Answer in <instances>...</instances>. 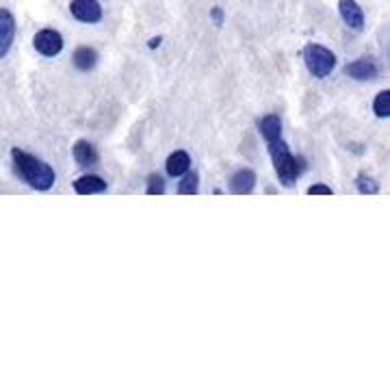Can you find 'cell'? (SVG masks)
I'll list each match as a JSON object with an SVG mask.
<instances>
[{
    "mask_svg": "<svg viewBox=\"0 0 390 390\" xmlns=\"http://www.w3.org/2000/svg\"><path fill=\"white\" fill-rule=\"evenodd\" d=\"M33 48L44 56H56L63 50V37L52 28H44L33 37Z\"/></svg>",
    "mask_w": 390,
    "mask_h": 390,
    "instance_id": "4",
    "label": "cell"
},
{
    "mask_svg": "<svg viewBox=\"0 0 390 390\" xmlns=\"http://www.w3.org/2000/svg\"><path fill=\"white\" fill-rule=\"evenodd\" d=\"M211 16L217 20V24H221V9H213V11H211Z\"/></svg>",
    "mask_w": 390,
    "mask_h": 390,
    "instance_id": "20",
    "label": "cell"
},
{
    "mask_svg": "<svg viewBox=\"0 0 390 390\" xmlns=\"http://www.w3.org/2000/svg\"><path fill=\"white\" fill-rule=\"evenodd\" d=\"M189 167H191V157L185 152V150H178V152L169 154V159H167V173L169 176L178 178V176L187 173Z\"/></svg>",
    "mask_w": 390,
    "mask_h": 390,
    "instance_id": "12",
    "label": "cell"
},
{
    "mask_svg": "<svg viewBox=\"0 0 390 390\" xmlns=\"http://www.w3.org/2000/svg\"><path fill=\"white\" fill-rule=\"evenodd\" d=\"M200 189V178L197 173H187L183 180H180V185H178V193L180 195H195Z\"/></svg>",
    "mask_w": 390,
    "mask_h": 390,
    "instance_id": "15",
    "label": "cell"
},
{
    "mask_svg": "<svg viewBox=\"0 0 390 390\" xmlns=\"http://www.w3.org/2000/svg\"><path fill=\"white\" fill-rule=\"evenodd\" d=\"M70 11L83 24H96L102 18V7L98 0H72Z\"/></svg>",
    "mask_w": 390,
    "mask_h": 390,
    "instance_id": "5",
    "label": "cell"
},
{
    "mask_svg": "<svg viewBox=\"0 0 390 390\" xmlns=\"http://www.w3.org/2000/svg\"><path fill=\"white\" fill-rule=\"evenodd\" d=\"M11 159H13V167H16L18 176L31 189H35V191H50L52 189L56 176H54V169L48 163H44L42 159H37L33 154L24 152V150H20V147L11 150Z\"/></svg>",
    "mask_w": 390,
    "mask_h": 390,
    "instance_id": "1",
    "label": "cell"
},
{
    "mask_svg": "<svg viewBox=\"0 0 390 390\" xmlns=\"http://www.w3.org/2000/svg\"><path fill=\"white\" fill-rule=\"evenodd\" d=\"M165 193V183L159 173H152L147 178V195H163Z\"/></svg>",
    "mask_w": 390,
    "mask_h": 390,
    "instance_id": "18",
    "label": "cell"
},
{
    "mask_svg": "<svg viewBox=\"0 0 390 390\" xmlns=\"http://www.w3.org/2000/svg\"><path fill=\"white\" fill-rule=\"evenodd\" d=\"M260 133H262V137L269 143L280 139L282 137V122H280V117L278 115H267V117H262L260 119Z\"/></svg>",
    "mask_w": 390,
    "mask_h": 390,
    "instance_id": "13",
    "label": "cell"
},
{
    "mask_svg": "<svg viewBox=\"0 0 390 390\" xmlns=\"http://www.w3.org/2000/svg\"><path fill=\"white\" fill-rule=\"evenodd\" d=\"M339 9H341V16L345 20V24L353 31H360V28L365 26V13L360 9V5L355 0H341L339 3Z\"/></svg>",
    "mask_w": 390,
    "mask_h": 390,
    "instance_id": "8",
    "label": "cell"
},
{
    "mask_svg": "<svg viewBox=\"0 0 390 390\" xmlns=\"http://www.w3.org/2000/svg\"><path fill=\"white\" fill-rule=\"evenodd\" d=\"M373 109H375V115L377 117H388L390 115V89L386 92H379L375 102H373Z\"/></svg>",
    "mask_w": 390,
    "mask_h": 390,
    "instance_id": "16",
    "label": "cell"
},
{
    "mask_svg": "<svg viewBox=\"0 0 390 390\" xmlns=\"http://www.w3.org/2000/svg\"><path fill=\"white\" fill-rule=\"evenodd\" d=\"M269 154H272V161H274L278 180H280L284 187H293L295 180L299 178V173H302L304 167H306L304 159L293 157L288 145L282 139H276V141L269 143Z\"/></svg>",
    "mask_w": 390,
    "mask_h": 390,
    "instance_id": "2",
    "label": "cell"
},
{
    "mask_svg": "<svg viewBox=\"0 0 390 390\" xmlns=\"http://www.w3.org/2000/svg\"><path fill=\"white\" fill-rule=\"evenodd\" d=\"M308 195H334V191L329 187H325V185H312L308 189Z\"/></svg>",
    "mask_w": 390,
    "mask_h": 390,
    "instance_id": "19",
    "label": "cell"
},
{
    "mask_svg": "<svg viewBox=\"0 0 390 390\" xmlns=\"http://www.w3.org/2000/svg\"><path fill=\"white\" fill-rule=\"evenodd\" d=\"M355 187H358L360 193H365V195H373V193H377V189H379V185L375 183V180H373L371 176H365V173L358 176Z\"/></svg>",
    "mask_w": 390,
    "mask_h": 390,
    "instance_id": "17",
    "label": "cell"
},
{
    "mask_svg": "<svg viewBox=\"0 0 390 390\" xmlns=\"http://www.w3.org/2000/svg\"><path fill=\"white\" fill-rule=\"evenodd\" d=\"M345 74L355 80H373L377 76V66L369 56H362V59H358V61L345 66Z\"/></svg>",
    "mask_w": 390,
    "mask_h": 390,
    "instance_id": "7",
    "label": "cell"
},
{
    "mask_svg": "<svg viewBox=\"0 0 390 390\" xmlns=\"http://www.w3.org/2000/svg\"><path fill=\"white\" fill-rule=\"evenodd\" d=\"M72 61H74V66H76L78 70L87 72V70H92V68L96 66L98 54H96V50H92V48H78V50L74 52V56H72Z\"/></svg>",
    "mask_w": 390,
    "mask_h": 390,
    "instance_id": "14",
    "label": "cell"
},
{
    "mask_svg": "<svg viewBox=\"0 0 390 390\" xmlns=\"http://www.w3.org/2000/svg\"><path fill=\"white\" fill-rule=\"evenodd\" d=\"M16 39V18L11 11L0 9V59H5Z\"/></svg>",
    "mask_w": 390,
    "mask_h": 390,
    "instance_id": "6",
    "label": "cell"
},
{
    "mask_svg": "<svg viewBox=\"0 0 390 390\" xmlns=\"http://www.w3.org/2000/svg\"><path fill=\"white\" fill-rule=\"evenodd\" d=\"M159 44H161V37H154L152 42H150V48H157Z\"/></svg>",
    "mask_w": 390,
    "mask_h": 390,
    "instance_id": "21",
    "label": "cell"
},
{
    "mask_svg": "<svg viewBox=\"0 0 390 390\" xmlns=\"http://www.w3.org/2000/svg\"><path fill=\"white\" fill-rule=\"evenodd\" d=\"M74 191L78 195H94L106 191V183L100 176H80L74 183Z\"/></svg>",
    "mask_w": 390,
    "mask_h": 390,
    "instance_id": "11",
    "label": "cell"
},
{
    "mask_svg": "<svg viewBox=\"0 0 390 390\" xmlns=\"http://www.w3.org/2000/svg\"><path fill=\"white\" fill-rule=\"evenodd\" d=\"M72 154H74V161H76L80 167H89V165H94V163L100 161L98 150H96L92 143H89V141H83V139L74 143Z\"/></svg>",
    "mask_w": 390,
    "mask_h": 390,
    "instance_id": "10",
    "label": "cell"
},
{
    "mask_svg": "<svg viewBox=\"0 0 390 390\" xmlns=\"http://www.w3.org/2000/svg\"><path fill=\"white\" fill-rule=\"evenodd\" d=\"M304 61H306V68L312 76L325 78L336 68V54L321 44H308L304 48Z\"/></svg>",
    "mask_w": 390,
    "mask_h": 390,
    "instance_id": "3",
    "label": "cell"
},
{
    "mask_svg": "<svg viewBox=\"0 0 390 390\" xmlns=\"http://www.w3.org/2000/svg\"><path fill=\"white\" fill-rule=\"evenodd\" d=\"M256 187V173L252 169H241L230 178V191L236 195H248Z\"/></svg>",
    "mask_w": 390,
    "mask_h": 390,
    "instance_id": "9",
    "label": "cell"
}]
</instances>
